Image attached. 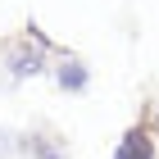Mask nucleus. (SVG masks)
Here are the masks:
<instances>
[{
    "mask_svg": "<svg viewBox=\"0 0 159 159\" xmlns=\"http://www.w3.org/2000/svg\"><path fill=\"white\" fill-rule=\"evenodd\" d=\"M114 159H155V141H150L146 127H132V132H123L118 150H114Z\"/></svg>",
    "mask_w": 159,
    "mask_h": 159,
    "instance_id": "obj_1",
    "label": "nucleus"
},
{
    "mask_svg": "<svg viewBox=\"0 0 159 159\" xmlns=\"http://www.w3.org/2000/svg\"><path fill=\"white\" fill-rule=\"evenodd\" d=\"M41 46H46V41H37V37L27 41V46H18V50H14V59H9V73H14V77L41 73V64H46V59H41Z\"/></svg>",
    "mask_w": 159,
    "mask_h": 159,
    "instance_id": "obj_2",
    "label": "nucleus"
},
{
    "mask_svg": "<svg viewBox=\"0 0 159 159\" xmlns=\"http://www.w3.org/2000/svg\"><path fill=\"white\" fill-rule=\"evenodd\" d=\"M59 86H64V91H82V86H86V68H82V64H64V68H59Z\"/></svg>",
    "mask_w": 159,
    "mask_h": 159,
    "instance_id": "obj_3",
    "label": "nucleus"
}]
</instances>
